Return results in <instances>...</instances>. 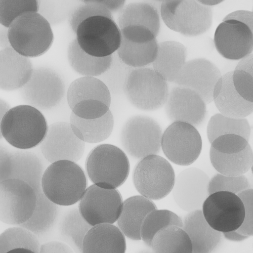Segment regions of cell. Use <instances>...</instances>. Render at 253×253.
I'll return each mask as SVG.
<instances>
[{"label":"cell","instance_id":"1","mask_svg":"<svg viewBox=\"0 0 253 253\" xmlns=\"http://www.w3.org/2000/svg\"><path fill=\"white\" fill-rule=\"evenodd\" d=\"M45 159L39 153L13 149L0 145V181L10 178L23 180L37 194L35 211L26 222L20 224L35 234L40 242L49 238L57 225L61 208L51 202L43 192L42 179L46 168Z\"/></svg>","mask_w":253,"mask_h":253},{"label":"cell","instance_id":"2","mask_svg":"<svg viewBox=\"0 0 253 253\" xmlns=\"http://www.w3.org/2000/svg\"><path fill=\"white\" fill-rule=\"evenodd\" d=\"M48 128L40 110L20 105L11 108L0 120V139L15 148L28 150L40 145Z\"/></svg>","mask_w":253,"mask_h":253},{"label":"cell","instance_id":"3","mask_svg":"<svg viewBox=\"0 0 253 253\" xmlns=\"http://www.w3.org/2000/svg\"><path fill=\"white\" fill-rule=\"evenodd\" d=\"M83 169L76 162L60 160L45 169L42 186L45 196L60 206H72L80 201L87 187Z\"/></svg>","mask_w":253,"mask_h":253},{"label":"cell","instance_id":"4","mask_svg":"<svg viewBox=\"0 0 253 253\" xmlns=\"http://www.w3.org/2000/svg\"><path fill=\"white\" fill-rule=\"evenodd\" d=\"M8 38L12 48L29 58L44 54L54 40L49 23L38 12L25 13L16 18L8 27Z\"/></svg>","mask_w":253,"mask_h":253},{"label":"cell","instance_id":"5","mask_svg":"<svg viewBox=\"0 0 253 253\" xmlns=\"http://www.w3.org/2000/svg\"><path fill=\"white\" fill-rule=\"evenodd\" d=\"M89 180L106 189H116L123 185L129 172L130 166L126 153L110 144H102L89 152L85 162Z\"/></svg>","mask_w":253,"mask_h":253},{"label":"cell","instance_id":"6","mask_svg":"<svg viewBox=\"0 0 253 253\" xmlns=\"http://www.w3.org/2000/svg\"><path fill=\"white\" fill-rule=\"evenodd\" d=\"M161 17L171 30L188 37L207 32L212 23L211 6L198 0H170L161 3Z\"/></svg>","mask_w":253,"mask_h":253},{"label":"cell","instance_id":"7","mask_svg":"<svg viewBox=\"0 0 253 253\" xmlns=\"http://www.w3.org/2000/svg\"><path fill=\"white\" fill-rule=\"evenodd\" d=\"M111 92L98 78L83 77L70 84L67 92L68 105L77 116L86 119L99 118L109 110Z\"/></svg>","mask_w":253,"mask_h":253},{"label":"cell","instance_id":"8","mask_svg":"<svg viewBox=\"0 0 253 253\" xmlns=\"http://www.w3.org/2000/svg\"><path fill=\"white\" fill-rule=\"evenodd\" d=\"M169 89L168 82L153 68H134L124 90L129 102L143 111H154L165 106Z\"/></svg>","mask_w":253,"mask_h":253},{"label":"cell","instance_id":"9","mask_svg":"<svg viewBox=\"0 0 253 253\" xmlns=\"http://www.w3.org/2000/svg\"><path fill=\"white\" fill-rule=\"evenodd\" d=\"M175 175L171 164L164 158L151 155L139 160L132 173L133 185L141 195L154 200L166 197L172 191Z\"/></svg>","mask_w":253,"mask_h":253},{"label":"cell","instance_id":"10","mask_svg":"<svg viewBox=\"0 0 253 253\" xmlns=\"http://www.w3.org/2000/svg\"><path fill=\"white\" fill-rule=\"evenodd\" d=\"M76 40L81 48L95 57L112 55L121 43V32L113 18L97 15L88 18L78 26Z\"/></svg>","mask_w":253,"mask_h":253},{"label":"cell","instance_id":"11","mask_svg":"<svg viewBox=\"0 0 253 253\" xmlns=\"http://www.w3.org/2000/svg\"><path fill=\"white\" fill-rule=\"evenodd\" d=\"M163 134L161 126L155 119L147 116L135 115L123 125L120 142L127 154L140 160L160 152Z\"/></svg>","mask_w":253,"mask_h":253},{"label":"cell","instance_id":"12","mask_svg":"<svg viewBox=\"0 0 253 253\" xmlns=\"http://www.w3.org/2000/svg\"><path fill=\"white\" fill-rule=\"evenodd\" d=\"M210 159L218 172L238 176L244 174L251 169L253 151L249 141L242 136L225 134L211 143Z\"/></svg>","mask_w":253,"mask_h":253},{"label":"cell","instance_id":"13","mask_svg":"<svg viewBox=\"0 0 253 253\" xmlns=\"http://www.w3.org/2000/svg\"><path fill=\"white\" fill-rule=\"evenodd\" d=\"M37 194L27 182L17 178L0 181V219L6 224L19 225L33 215Z\"/></svg>","mask_w":253,"mask_h":253},{"label":"cell","instance_id":"14","mask_svg":"<svg viewBox=\"0 0 253 253\" xmlns=\"http://www.w3.org/2000/svg\"><path fill=\"white\" fill-rule=\"evenodd\" d=\"M66 90L65 82L55 70L47 67L34 68L28 83L21 89V98L39 110H49L62 101Z\"/></svg>","mask_w":253,"mask_h":253},{"label":"cell","instance_id":"15","mask_svg":"<svg viewBox=\"0 0 253 253\" xmlns=\"http://www.w3.org/2000/svg\"><path fill=\"white\" fill-rule=\"evenodd\" d=\"M161 146L164 154L170 161L179 166H188L199 157L202 139L195 126L174 122L163 132Z\"/></svg>","mask_w":253,"mask_h":253},{"label":"cell","instance_id":"16","mask_svg":"<svg viewBox=\"0 0 253 253\" xmlns=\"http://www.w3.org/2000/svg\"><path fill=\"white\" fill-rule=\"evenodd\" d=\"M123 201L116 189H106L95 184L87 187L78 205L80 212L91 226L113 224L121 213Z\"/></svg>","mask_w":253,"mask_h":253},{"label":"cell","instance_id":"17","mask_svg":"<svg viewBox=\"0 0 253 253\" xmlns=\"http://www.w3.org/2000/svg\"><path fill=\"white\" fill-rule=\"evenodd\" d=\"M121 43L116 51L120 58L134 68L152 64L156 57L157 36L145 27L130 25L121 29Z\"/></svg>","mask_w":253,"mask_h":253},{"label":"cell","instance_id":"18","mask_svg":"<svg viewBox=\"0 0 253 253\" xmlns=\"http://www.w3.org/2000/svg\"><path fill=\"white\" fill-rule=\"evenodd\" d=\"M202 210L208 223L222 233L238 229L245 217L243 203L237 194L218 191L208 196Z\"/></svg>","mask_w":253,"mask_h":253},{"label":"cell","instance_id":"19","mask_svg":"<svg viewBox=\"0 0 253 253\" xmlns=\"http://www.w3.org/2000/svg\"><path fill=\"white\" fill-rule=\"evenodd\" d=\"M40 148L43 157L50 163L60 160L77 162L83 156L85 142L75 134L70 123L57 122L48 126Z\"/></svg>","mask_w":253,"mask_h":253},{"label":"cell","instance_id":"20","mask_svg":"<svg viewBox=\"0 0 253 253\" xmlns=\"http://www.w3.org/2000/svg\"><path fill=\"white\" fill-rule=\"evenodd\" d=\"M213 42L217 51L229 60H241L253 51L251 30L243 23L234 19L222 20L215 29Z\"/></svg>","mask_w":253,"mask_h":253},{"label":"cell","instance_id":"21","mask_svg":"<svg viewBox=\"0 0 253 253\" xmlns=\"http://www.w3.org/2000/svg\"><path fill=\"white\" fill-rule=\"evenodd\" d=\"M206 105L197 92L176 85L169 90L165 108L166 115L171 122H184L197 127L206 119Z\"/></svg>","mask_w":253,"mask_h":253},{"label":"cell","instance_id":"22","mask_svg":"<svg viewBox=\"0 0 253 253\" xmlns=\"http://www.w3.org/2000/svg\"><path fill=\"white\" fill-rule=\"evenodd\" d=\"M221 76L212 62L198 58L186 62L173 83L194 90L208 104L213 101L214 88Z\"/></svg>","mask_w":253,"mask_h":253},{"label":"cell","instance_id":"23","mask_svg":"<svg viewBox=\"0 0 253 253\" xmlns=\"http://www.w3.org/2000/svg\"><path fill=\"white\" fill-rule=\"evenodd\" d=\"M208 175L203 170L190 167L175 177L172 190L173 198L179 208L187 211L201 209L209 195Z\"/></svg>","mask_w":253,"mask_h":253},{"label":"cell","instance_id":"24","mask_svg":"<svg viewBox=\"0 0 253 253\" xmlns=\"http://www.w3.org/2000/svg\"><path fill=\"white\" fill-rule=\"evenodd\" d=\"M34 68L29 57L13 48L0 51V87L4 91L22 88L30 79Z\"/></svg>","mask_w":253,"mask_h":253},{"label":"cell","instance_id":"25","mask_svg":"<svg viewBox=\"0 0 253 253\" xmlns=\"http://www.w3.org/2000/svg\"><path fill=\"white\" fill-rule=\"evenodd\" d=\"M183 229L189 236L193 253L212 252L220 245L222 233L213 229L206 220L202 209L190 211L183 220Z\"/></svg>","mask_w":253,"mask_h":253},{"label":"cell","instance_id":"26","mask_svg":"<svg viewBox=\"0 0 253 253\" xmlns=\"http://www.w3.org/2000/svg\"><path fill=\"white\" fill-rule=\"evenodd\" d=\"M125 235L118 227L110 223L92 226L83 243V253H124L126 249Z\"/></svg>","mask_w":253,"mask_h":253},{"label":"cell","instance_id":"27","mask_svg":"<svg viewBox=\"0 0 253 253\" xmlns=\"http://www.w3.org/2000/svg\"><path fill=\"white\" fill-rule=\"evenodd\" d=\"M156 209L152 200L141 195L129 197L123 202L122 210L117 220L118 227L129 239L140 240L141 228L145 218Z\"/></svg>","mask_w":253,"mask_h":253},{"label":"cell","instance_id":"28","mask_svg":"<svg viewBox=\"0 0 253 253\" xmlns=\"http://www.w3.org/2000/svg\"><path fill=\"white\" fill-rule=\"evenodd\" d=\"M186 47L174 41L159 43L158 50L152 64L154 70L168 82L173 83L186 63Z\"/></svg>","mask_w":253,"mask_h":253},{"label":"cell","instance_id":"29","mask_svg":"<svg viewBox=\"0 0 253 253\" xmlns=\"http://www.w3.org/2000/svg\"><path fill=\"white\" fill-rule=\"evenodd\" d=\"M232 75L231 71L221 76V88L213 97V101L222 114L232 118H246L253 112V103L239 94L234 86Z\"/></svg>","mask_w":253,"mask_h":253},{"label":"cell","instance_id":"30","mask_svg":"<svg viewBox=\"0 0 253 253\" xmlns=\"http://www.w3.org/2000/svg\"><path fill=\"white\" fill-rule=\"evenodd\" d=\"M58 239L71 247L74 252L83 253L84 238L92 227L81 215L78 206L66 209L57 223Z\"/></svg>","mask_w":253,"mask_h":253},{"label":"cell","instance_id":"31","mask_svg":"<svg viewBox=\"0 0 253 253\" xmlns=\"http://www.w3.org/2000/svg\"><path fill=\"white\" fill-rule=\"evenodd\" d=\"M161 14L153 4L133 2L126 4L119 12L117 24L120 29L130 25L146 27L157 36L160 30Z\"/></svg>","mask_w":253,"mask_h":253},{"label":"cell","instance_id":"32","mask_svg":"<svg viewBox=\"0 0 253 253\" xmlns=\"http://www.w3.org/2000/svg\"><path fill=\"white\" fill-rule=\"evenodd\" d=\"M70 124L73 131L80 139L84 142L96 143L110 136L114 121L110 110L102 117L92 119H84L72 112Z\"/></svg>","mask_w":253,"mask_h":253},{"label":"cell","instance_id":"33","mask_svg":"<svg viewBox=\"0 0 253 253\" xmlns=\"http://www.w3.org/2000/svg\"><path fill=\"white\" fill-rule=\"evenodd\" d=\"M67 57L71 68L83 77H99L110 67L113 54L105 57H95L84 51L76 39L69 43Z\"/></svg>","mask_w":253,"mask_h":253},{"label":"cell","instance_id":"34","mask_svg":"<svg viewBox=\"0 0 253 253\" xmlns=\"http://www.w3.org/2000/svg\"><path fill=\"white\" fill-rule=\"evenodd\" d=\"M155 253H192L191 240L182 227L175 225H168L154 237L151 247Z\"/></svg>","mask_w":253,"mask_h":253},{"label":"cell","instance_id":"35","mask_svg":"<svg viewBox=\"0 0 253 253\" xmlns=\"http://www.w3.org/2000/svg\"><path fill=\"white\" fill-rule=\"evenodd\" d=\"M251 128L246 118H232L217 113L212 116L207 127V137L211 144L219 136L228 134L240 135L249 141Z\"/></svg>","mask_w":253,"mask_h":253},{"label":"cell","instance_id":"36","mask_svg":"<svg viewBox=\"0 0 253 253\" xmlns=\"http://www.w3.org/2000/svg\"><path fill=\"white\" fill-rule=\"evenodd\" d=\"M41 245V242L35 234L20 226L9 227L0 235V253H6L17 249L39 253Z\"/></svg>","mask_w":253,"mask_h":253},{"label":"cell","instance_id":"37","mask_svg":"<svg viewBox=\"0 0 253 253\" xmlns=\"http://www.w3.org/2000/svg\"><path fill=\"white\" fill-rule=\"evenodd\" d=\"M169 225L182 227L183 220L174 212L168 210L155 209L145 218L141 228V237L143 242L151 247L153 239L157 233Z\"/></svg>","mask_w":253,"mask_h":253},{"label":"cell","instance_id":"38","mask_svg":"<svg viewBox=\"0 0 253 253\" xmlns=\"http://www.w3.org/2000/svg\"><path fill=\"white\" fill-rule=\"evenodd\" d=\"M134 68L124 63L117 52L113 54V60L109 68L98 77L107 86L111 94L124 92L127 79Z\"/></svg>","mask_w":253,"mask_h":253},{"label":"cell","instance_id":"39","mask_svg":"<svg viewBox=\"0 0 253 253\" xmlns=\"http://www.w3.org/2000/svg\"><path fill=\"white\" fill-rule=\"evenodd\" d=\"M40 0H0V23L9 27L18 16L27 12H38Z\"/></svg>","mask_w":253,"mask_h":253},{"label":"cell","instance_id":"40","mask_svg":"<svg viewBox=\"0 0 253 253\" xmlns=\"http://www.w3.org/2000/svg\"><path fill=\"white\" fill-rule=\"evenodd\" d=\"M251 188L249 180L244 174L229 176L218 172L210 178L208 193L210 195L218 191H228L238 194Z\"/></svg>","mask_w":253,"mask_h":253},{"label":"cell","instance_id":"41","mask_svg":"<svg viewBox=\"0 0 253 253\" xmlns=\"http://www.w3.org/2000/svg\"><path fill=\"white\" fill-rule=\"evenodd\" d=\"M97 15L113 18V14L104 6L93 3H84L78 6L71 14L69 23L72 31L76 34L80 24L86 19Z\"/></svg>","mask_w":253,"mask_h":253},{"label":"cell","instance_id":"42","mask_svg":"<svg viewBox=\"0 0 253 253\" xmlns=\"http://www.w3.org/2000/svg\"><path fill=\"white\" fill-rule=\"evenodd\" d=\"M245 208V217L239 232L249 236H253V189L249 188L237 194Z\"/></svg>","mask_w":253,"mask_h":253},{"label":"cell","instance_id":"43","mask_svg":"<svg viewBox=\"0 0 253 253\" xmlns=\"http://www.w3.org/2000/svg\"><path fill=\"white\" fill-rule=\"evenodd\" d=\"M232 79L239 94L247 101L253 103V78L244 70L235 69Z\"/></svg>","mask_w":253,"mask_h":253},{"label":"cell","instance_id":"44","mask_svg":"<svg viewBox=\"0 0 253 253\" xmlns=\"http://www.w3.org/2000/svg\"><path fill=\"white\" fill-rule=\"evenodd\" d=\"M40 253H73L72 248L62 241H51L42 243Z\"/></svg>","mask_w":253,"mask_h":253},{"label":"cell","instance_id":"45","mask_svg":"<svg viewBox=\"0 0 253 253\" xmlns=\"http://www.w3.org/2000/svg\"><path fill=\"white\" fill-rule=\"evenodd\" d=\"M234 19L247 25L253 34V11L237 10L226 15L222 20Z\"/></svg>","mask_w":253,"mask_h":253},{"label":"cell","instance_id":"46","mask_svg":"<svg viewBox=\"0 0 253 253\" xmlns=\"http://www.w3.org/2000/svg\"><path fill=\"white\" fill-rule=\"evenodd\" d=\"M126 0H84V3H93L101 5L112 14L119 12L125 5Z\"/></svg>","mask_w":253,"mask_h":253},{"label":"cell","instance_id":"47","mask_svg":"<svg viewBox=\"0 0 253 253\" xmlns=\"http://www.w3.org/2000/svg\"><path fill=\"white\" fill-rule=\"evenodd\" d=\"M235 69L244 70L253 78V53L240 60Z\"/></svg>","mask_w":253,"mask_h":253},{"label":"cell","instance_id":"48","mask_svg":"<svg viewBox=\"0 0 253 253\" xmlns=\"http://www.w3.org/2000/svg\"><path fill=\"white\" fill-rule=\"evenodd\" d=\"M222 234L223 237L227 240L234 242L243 241L250 237L240 233L237 230L224 232Z\"/></svg>","mask_w":253,"mask_h":253},{"label":"cell","instance_id":"49","mask_svg":"<svg viewBox=\"0 0 253 253\" xmlns=\"http://www.w3.org/2000/svg\"><path fill=\"white\" fill-rule=\"evenodd\" d=\"M0 47L1 49L12 47L8 38V27L0 24Z\"/></svg>","mask_w":253,"mask_h":253},{"label":"cell","instance_id":"50","mask_svg":"<svg viewBox=\"0 0 253 253\" xmlns=\"http://www.w3.org/2000/svg\"><path fill=\"white\" fill-rule=\"evenodd\" d=\"M10 106L5 100L0 99V120L3 118L6 112L10 109Z\"/></svg>","mask_w":253,"mask_h":253},{"label":"cell","instance_id":"51","mask_svg":"<svg viewBox=\"0 0 253 253\" xmlns=\"http://www.w3.org/2000/svg\"><path fill=\"white\" fill-rule=\"evenodd\" d=\"M201 3L211 6L219 4L220 3L223 1L224 0H198Z\"/></svg>","mask_w":253,"mask_h":253},{"label":"cell","instance_id":"52","mask_svg":"<svg viewBox=\"0 0 253 253\" xmlns=\"http://www.w3.org/2000/svg\"><path fill=\"white\" fill-rule=\"evenodd\" d=\"M155 0V1H158V2H161V3H162V2H164L169 1L170 0Z\"/></svg>","mask_w":253,"mask_h":253},{"label":"cell","instance_id":"53","mask_svg":"<svg viewBox=\"0 0 253 253\" xmlns=\"http://www.w3.org/2000/svg\"><path fill=\"white\" fill-rule=\"evenodd\" d=\"M251 169H252V173L253 174V162L252 166L251 167Z\"/></svg>","mask_w":253,"mask_h":253},{"label":"cell","instance_id":"54","mask_svg":"<svg viewBox=\"0 0 253 253\" xmlns=\"http://www.w3.org/2000/svg\"><path fill=\"white\" fill-rule=\"evenodd\" d=\"M80 0V1H81L84 2V0Z\"/></svg>","mask_w":253,"mask_h":253}]
</instances>
